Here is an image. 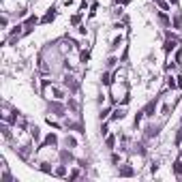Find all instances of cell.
<instances>
[{"label": "cell", "mask_w": 182, "mask_h": 182, "mask_svg": "<svg viewBox=\"0 0 182 182\" xmlns=\"http://www.w3.org/2000/svg\"><path fill=\"white\" fill-rule=\"evenodd\" d=\"M64 144H67V148H69V146L75 148V146H77V139H75L73 135H67V137H64Z\"/></svg>", "instance_id": "obj_3"}, {"label": "cell", "mask_w": 182, "mask_h": 182, "mask_svg": "<svg viewBox=\"0 0 182 182\" xmlns=\"http://www.w3.org/2000/svg\"><path fill=\"white\" fill-rule=\"evenodd\" d=\"M30 135H32L34 141H39V139H41V131H39V127H32V129H30Z\"/></svg>", "instance_id": "obj_7"}, {"label": "cell", "mask_w": 182, "mask_h": 182, "mask_svg": "<svg viewBox=\"0 0 182 182\" xmlns=\"http://www.w3.org/2000/svg\"><path fill=\"white\" fill-rule=\"evenodd\" d=\"M54 176H60V178H62V176H67V167H64V165L56 167V169H54Z\"/></svg>", "instance_id": "obj_8"}, {"label": "cell", "mask_w": 182, "mask_h": 182, "mask_svg": "<svg viewBox=\"0 0 182 182\" xmlns=\"http://www.w3.org/2000/svg\"><path fill=\"white\" fill-rule=\"evenodd\" d=\"M101 79H103V84H105V86H109V84H111V79H109V73H103V77H101Z\"/></svg>", "instance_id": "obj_15"}, {"label": "cell", "mask_w": 182, "mask_h": 182, "mask_svg": "<svg viewBox=\"0 0 182 182\" xmlns=\"http://www.w3.org/2000/svg\"><path fill=\"white\" fill-rule=\"evenodd\" d=\"M154 4H156L161 11H165V13H167V11H169V6H172V2H169V0H154Z\"/></svg>", "instance_id": "obj_2"}, {"label": "cell", "mask_w": 182, "mask_h": 182, "mask_svg": "<svg viewBox=\"0 0 182 182\" xmlns=\"http://www.w3.org/2000/svg\"><path fill=\"white\" fill-rule=\"evenodd\" d=\"M120 176H133V169L131 167H124V169H120Z\"/></svg>", "instance_id": "obj_12"}, {"label": "cell", "mask_w": 182, "mask_h": 182, "mask_svg": "<svg viewBox=\"0 0 182 182\" xmlns=\"http://www.w3.org/2000/svg\"><path fill=\"white\" fill-rule=\"evenodd\" d=\"M124 114H127V109H124V107H116V109L111 111V120H122V118H124Z\"/></svg>", "instance_id": "obj_1"}, {"label": "cell", "mask_w": 182, "mask_h": 182, "mask_svg": "<svg viewBox=\"0 0 182 182\" xmlns=\"http://www.w3.org/2000/svg\"><path fill=\"white\" fill-rule=\"evenodd\" d=\"M49 19H54V13H47L45 17H43V22H49Z\"/></svg>", "instance_id": "obj_16"}, {"label": "cell", "mask_w": 182, "mask_h": 182, "mask_svg": "<svg viewBox=\"0 0 182 182\" xmlns=\"http://www.w3.org/2000/svg\"><path fill=\"white\" fill-rule=\"evenodd\" d=\"M169 2H172V4H176V2H178V0H169Z\"/></svg>", "instance_id": "obj_17"}, {"label": "cell", "mask_w": 182, "mask_h": 182, "mask_svg": "<svg viewBox=\"0 0 182 182\" xmlns=\"http://www.w3.org/2000/svg\"><path fill=\"white\" fill-rule=\"evenodd\" d=\"M120 43H122V39H120V37H116V39H114V43H111V49H118Z\"/></svg>", "instance_id": "obj_14"}, {"label": "cell", "mask_w": 182, "mask_h": 182, "mask_svg": "<svg viewBox=\"0 0 182 182\" xmlns=\"http://www.w3.org/2000/svg\"><path fill=\"white\" fill-rule=\"evenodd\" d=\"M105 144H107V148H114V144H116V137H114V135H109L107 139H105Z\"/></svg>", "instance_id": "obj_11"}, {"label": "cell", "mask_w": 182, "mask_h": 182, "mask_svg": "<svg viewBox=\"0 0 182 182\" xmlns=\"http://www.w3.org/2000/svg\"><path fill=\"white\" fill-rule=\"evenodd\" d=\"M154 109H156V101L148 103V107H146V116H154Z\"/></svg>", "instance_id": "obj_4"}, {"label": "cell", "mask_w": 182, "mask_h": 182, "mask_svg": "<svg viewBox=\"0 0 182 182\" xmlns=\"http://www.w3.org/2000/svg\"><path fill=\"white\" fill-rule=\"evenodd\" d=\"M176 146H182V129H178L176 133Z\"/></svg>", "instance_id": "obj_13"}, {"label": "cell", "mask_w": 182, "mask_h": 182, "mask_svg": "<svg viewBox=\"0 0 182 182\" xmlns=\"http://www.w3.org/2000/svg\"><path fill=\"white\" fill-rule=\"evenodd\" d=\"M174 174H176L178 178H182V161H176V163H174Z\"/></svg>", "instance_id": "obj_6"}, {"label": "cell", "mask_w": 182, "mask_h": 182, "mask_svg": "<svg viewBox=\"0 0 182 182\" xmlns=\"http://www.w3.org/2000/svg\"><path fill=\"white\" fill-rule=\"evenodd\" d=\"M45 144L47 146H56V144H58V137L54 135V133H49V135L45 137Z\"/></svg>", "instance_id": "obj_5"}, {"label": "cell", "mask_w": 182, "mask_h": 182, "mask_svg": "<svg viewBox=\"0 0 182 182\" xmlns=\"http://www.w3.org/2000/svg\"><path fill=\"white\" fill-rule=\"evenodd\" d=\"M176 79H178V77H167V88H176V86H178Z\"/></svg>", "instance_id": "obj_9"}, {"label": "cell", "mask_w": 182, "mask_h": 182, "mask_svg": "<svg viewBox=\"0 0 182 182\" xmlns=\"http://www.w3.org/2000/svg\"><path fill=\"white\" fill-rule=\"evenodd\" d=\"M174 28H182V15H176V17H174Z\"/></svg>", "instance_id": "obj_10"}]
</instances>
